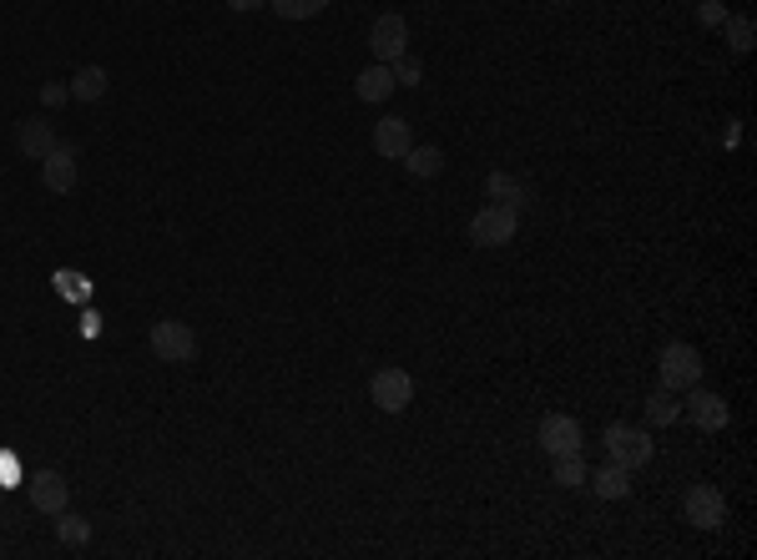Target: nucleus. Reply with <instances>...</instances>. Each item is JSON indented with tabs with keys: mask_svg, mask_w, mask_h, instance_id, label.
<instances>
[{
	"mask_svg": "<svg viewBox=\"0 0 757 560\" xmlns=\"http://www.w3.org/2000/svg\"><path fill=\"white\" fill-rule=\"evenodd\" d=\"M521 233V208H505V202H485L470 217V243L475 248H505Z\"/></svg>",
	"mask_w": 757,
	"mask_h": 560,
	"instance_id": "obj_1",
	"label": "nucleus"
},
{
	"mask_svg": "<svg viewBox=\"0 0 757 560\" xmlns=\"http://www.w3.org/2000/svg\"><path fill=\"white\" fill-rule=\"evenodd\" d=\"M147 344L152 354H157L162 363H192L198 359V334H192V324H182V318H157V324L147 328Z\"/></svg>",
	"mask_w": 757,
	"mask_h": 560,
	"instance_id": "obj_2",
	"label": "nucleus"
},
{
	"mask_svg": "<svg viewBox=\"0 0 757 560\" xmlns=\"http://www.w3.org/2000/svg\"><path fill=\"white\" fill-rule=\"evenodd\" d=\"M657 384L671 394H687L692 384H702V354L692 344H667L657 354Z\"/></svg>",
	"mask_w": 757,
	"mask_h": 560,
	"instance_id": "obj_3",
	"label": "nucleus"
},
{
	"mask_svg": "<svg viewBox=\"0 0 757 560\" xmlns=\"http://www.w3.org/2000/svg\"><path fill=\"white\" fill-rule=\"evenodd\" d=\"M606 455L626 470H642V464H652L657 445L646 435V424H606Z\"/></svg>",
	"mask_w": 757,
	"mask_h": 560,
	"instance_id": "obj_4",
	"label": "nucleus"
},
{
	"mask_svg": "<svg viewBox=\"0 0 757 560\" xmlns=\"http://www.w3.org/2000/svg\"><path fill=\"white\" fill-rule=\"evenodd\" d=\"M76 182H81V147H71V142H56V147L41 157V187H46V192H56V198H66Z\"/></svg>",
	"mask_w": 757,
	"mask_h": 560,
	"instance_id": "obj_5",
	"label": "nucleus"
},
{
	"mask_svg": "<svg viewBox=\"0 0 757 560\" xmlns=\"http://www.w3.org/2000/svg\"><path fill=\"white\" fill-rule=\"evenodd\" d=\"M369 399H374V410H385V414H404L414 404V379L404 369H374L369 379Z\"/></svg>",
	"mask_w": 757,
	"mask_h": 560,
	"instance_id": "obj_6",
	"label": "nucleus"
},
{
	"mask_svg": "<svg viewBox=\"0 0 757 560\" xmlns=\"http://www.w3.org/2000/svg\"><path fill=\"white\" fill-rule=\"evenodd\" d=\"M682 515L692 530H722L727 525V495L717 485H692L682 500Z\"/></svg>",
	"mask_w": 757,
	"mask_h": 560,
	"instance_id": "obj_7",
	"label": "nucleus"
},
{
	"mask_svg": "<svg viewBox=\"0 0 757 560\" xmlns=\"http://www.w3.org/2000/svg\"><path fill=\"white\" fill-rule=\"evenodd\" d=\"M369 51H374V61H399L404 51H410V21L399 11H385L379 21L369 25Z\"/></svg>",
	"mask_w": 757,
	"mask_h": 560,
	"instance_id": "obj_8",
	"label": "nucleus"
},
{
	"mask_svg": "<svg viewBox=\"0 0 757 560\" xmlns=\"http://www.w3.org/2000/svg\"><path fill=\"white\" fill-rule=\"evenodd\" d=\"M682 414L697 424V429H702V435H717V429H727V424H733V410H727V399L712 394V389H702V384L687 389Z\"/></svg>",
	"mask_w": 757,
	"mask_h": 560,
	"instance_id": "obj_9",
	"label": "nucleus"
},
{
	"mask_svg": "<svg viewBox=\"0 0 757 560\" xmlns=\"http://www.w3.org/2000/svg\"><path fill=\"white\" fill-rule=\"evenodd\" d=\"M535 439H541V449H546L550 460L556 455H581V445H586V435H581V419L576 414H546L541 419V429H535Z\"/></svg>",
	"mask_w": 757,
	"mask_h": 560,
	"instance_id": "obj_10",
	"label": "nucleus"
},
{
	"mask_svg": "<svg viewBox=\"0 0 757 560\" xmlns=\"http://www.w3.org/2000/svg\"><path fill=\"white\" fill-rule=\"evenodd\" d=\"M25 495H31V505H36L41 515H62L66 505H71V485H66L62 470H41L31 485H25Z\"/></svg>",
	"mask_w": 757,
	"mask_h": 560,
	"instance_id": "obj_11",
	"label": "nucleus"
},
{
	"mask_svg": "<svg viewBox=\"0 0 757 560\" xmlns=\"http://www.w3.org/2000/svg\"><path fill=\"white\" fill-rule=\"evenodd\" d=\"M410 147H414V126L404 122V116H379V122H374V152H379L385 163H399Z\"/></svg>",
	"mask_w": 757,
	"mask_h": 560,
	"instance_id": "obj_12",
	"label": "nucleus"
},
{
	"mask_svg": "<svg viewBox=\"0 0 757 560\" xmlns=\"http://www.w3.org/2000/svg\"><path fill=\"white\" fill-rule=\"evenodd\" d=\"M394 71H389L385 61H374V66H364L359 76H354V97L364 101V107H385L389 97H394Z\"/></svg>",
	"mask_w": 757,
	"mask_h": 560,
	"instance_id": "obj_13",
	"label": "nucleus"
},
{
	"mask_svg": "<svg viewBox=\"0 0 757 560\" xmlns=\"http://www.w3.org/2000/svg\"><path fill=\"white\" fill-rule=\"evenodd\" d=\"M56 142H62V137H56L51 122H41V116H25V122L15 126V147H21V157H31V163H41Z\"/></svg>",
	"mask_w": 757,
	"mask_h": 560,
	"instance_id": "obj_14",
	"label": "nucleus"
},
{
	"mask_svg": "<svg viewBox=\"0 0 757 560\" xmlns=\"http://www.w3.org/2000/svg\"><path fill=\"white\" fill-rule=\"evenodd\" d=\"M591 490H597L601 500H626L632 495V470H626V464H601L597 474H591Z\"/></svg>",
	"mask_w": 757,
	"mask_h": 560,
	"instance_id": "obj_15",
	"label": "nucleus"
},
{
	"mask_svg": "<svg viewBox=\"0 0 757 560\" xmlns=\"http://www.w3.org/2000/svg\"><path fill=\"white\" fill-rule=\"evenodd\" d=\"M112 91V71L107 66H81V71L71 76V97L76 101H101Z\"/></svg>",
	"mask_w": 757,
	"mask_h": 560,
	"instance_id": "obj_16",
	"label": "nucleus"
},
{
	"mask_svg": "<svg viewBox=\"0 0 757 560\" xmlns=\"http://www.w3.org/2000/svg\"><path fill=\"white\" fill-rule=\"evenodd\" d=\"M399 163H404V172H410V177H420V182H430V177H439V172H445V152H439V147H420V142H414V147L404 152Z\"/></svg>",
	"mask_w": 757,
	"mask_h": 560,
	"instance_id": "obj_17",
	"label": "nucleus"
},
{
	"mask_svg": "<svg viewBox=\"0 0 757 560\" xmlns=\"http://www.w3.org/2000/svg\"><path fill=\"white\" fill-rule=\"evenodd\" d=\"M682 419V399L671 394V389H657V394L646 399V424L652 429H667V424Z\"/></svg>",
	"mask_w": 757,
	"mask_h": 560,
	"instance_id": "obj_18",
	"label": "nucleus"
},
{
	"mask_svg": "<svg viewBox=\"0 0 757 560\" xmlns=\"http://www.w3.org/2000/svg\"><path fill=\"white\" fill-rule=\"evenodd\" d=\"M485 198L505 202V208H521V202H525V182H515L510 172H490V177H485Z\"/></svg>",
	"mask_w": 757,
	"mask_h": 560,
	"instance_id": "obj_19",
	"label": "nucleus"
},
{
	"mask_svg": "<svg viewBox=\"0 0 757 560\" xmlns=\"http://www.w3.org/2000/svg\"><path fill=\"white\" fill-rule=\"evenodd\" d=\"M56 540H62V546H87V540H91V520H87V515H76L71 511V505H66V511L62 515H56Z\"/></svg>",
	"mask_w": 757,
	"mask_h": 560,
	"instance_id": "obj_20",
	"label": "nucleus"
},
{
	"mask_svg": "<svg viewBox=\"0 0 757 560\" xmlns=\"http://www.w3.org/2000/svg\"><path fill=\"white\" fill-rule=\"evenodd\" d=\"M268 11L278 21H313V15L329 11V0H268Z\"/></svg>",
	"mask_w": 757,
	"mask_h": 560,
	"instance_id": "obj_21",
	"label": "nucleus"
},
{
	"mask_svg": "<svg viewBox=\"0 0 757 560\" xmlns=\"http://www.w3.org/2000/svg\"><path fill=\"white\" fill-rule=\"evenodd\" d=\"M550 480H556L560 490H581L586 485V460H581V455H556V464H550Z\"/></svg>",
	"mask_w": 757,
	"mask_h": 560,
	"instance_id": "obj_22",
	"label": "nucleus"
},
{
	"mask_svg": "<svg viewBox=\"0 0 757 560\" xmlns=\"http://www.w3.org/2000/svg\"><path fill=\"white\" fill-rule=\"evenodd\" d=\"M722 36H727V46H733L737 56H747V51H753V15H727V21H722Z\"/></svg>",
	"mask_w": 757,
	"mask_h": 560,
	"instance_id": "obj_23",
	"label": "nucleus"
},
{
	"mask_svg": "<svg viewBox=\"0 0 757 560\" xmlns=\"http://www.w3.org/2000/svg\"><path fill=\"white\" fill-rule=\"evenodd\" d=\"M389 71H394V87H420L424 81V61L420 56H410V51H404L399 61H389Z\"/></svg>",
	"mask_w": 757,
	"mask_h": 560,
	"instance_id": "obj_24",
	"label": "nucleus"
},
{
	"mask_svg": "<svg viewBox=\"0 0 757 560\" xmlns=\"http://www.w3.org/2000/svg\"><path fill=\"white\" fill-rule=\"evenodd\" d=\"M56 288H62V299H87V278L76 273H56Z\"/></svg>",
	"mask_w": 757,
	"mask_h": 560,
	"instance_id": "obj_25",
	"label": "nucleus"
},
{
	"mask_svg": "<svg viewBox=\"0 0 757 560\" xmlns=\"http://www.w3.org/2000/svg\"><path fill=\"white\" fill-rule=\"evenodd\" d=\"M41 101H46V107H62V101H71V87H62V81H46V87H41Z\"/></svg>",
	"mask_w": 757,
	"mask_h": 560,
	"instance_id": "obj_26",
	"label": "nucleus"
},
{
	"mask_svg": "<svg viewBox=\"0 0 757 560\" xmlns=\"http://www.w3.org/2000/svg\"><path fill=\"white\" fill-rule=\"evenodd\" d=\"M697 15H702V25H722V21H727V5H722V0H708Z\"/></svg>",
	"mask_w": 757,
	"mask_h": 560,
	"instance_id": "obj_27",
	"label": "nucleus"
},
{
	"mask_svg": "<svg viewBox=\"0 0 757 560\" xmlns=\"http://www.w3.org/2000/svg\"><path fill=\"white\" fill-rule=\"evenodd\" d=\"M268 0H227V11H237V15H248V11H263Z\"/></svg>",
	"mask_w": 757,
	"mask_h": 560,
	"instance_id": "obj_28",
	"label": "nucleus"
}]
</instances>
